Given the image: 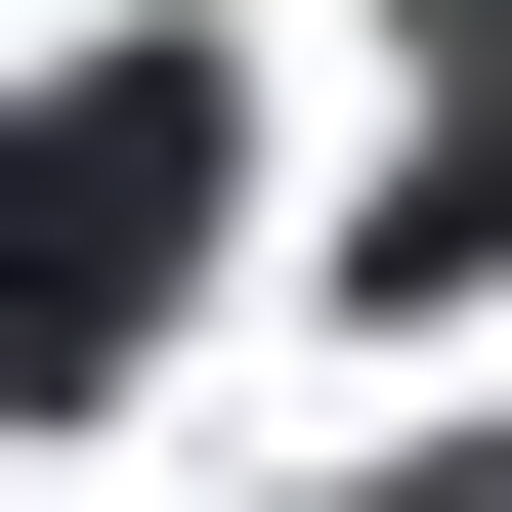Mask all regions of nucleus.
Here are the masks:
<instances>
[{
	"label": "nucleus",
	"instance_id": "f257e3e1",
	"mask_svg": "<svg viewBox=\"0 0 512 512\" xmlns=\"http://www.w3.org/2000/svg\"><path fill=\"white\" fill-rule=\"evenodd\" d=\"M171 256H214V43H86V86H0V427H43V384L171 299Z\"/></svg>",
	"mask_w": 512,
	"mask_h": 512
},
{
	"label": "nucleus",
	"instance_id": "f03ea898",
	"mask_svg": "<svg viewBox=\"0 0 512 512\" xmlns=\"http://www.w3.org/2000/svg\"><path fill=\"white\" fill-rule=\"evenodd\" d=\"M384 256H512V0H427V171H384Z\"/></svg>",
	"mask_w": 512,
	"mask_h": 512
},
{
	"label": "nucleus",
	"instance_id": "7ed1b4c3",
	"mask_svg": "<svg viewBox=\"0 0 512 512\" xmlns=\"http://www.w3.org/2000/svg\"><path fill=\"white\" fill-rule=\"evenodd\" d=\"M427 512H512V470H427Z\"/></svg>",
	"mask_w": 512,
	"mask_h": 512
}]
</instances>
